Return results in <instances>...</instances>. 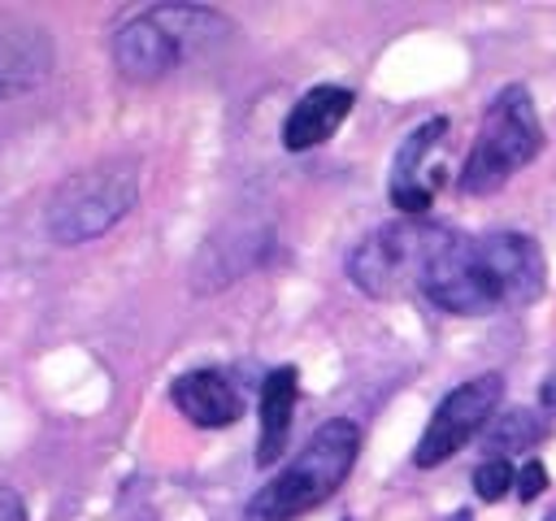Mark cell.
<instances>
[{
    "label": "cell",
    "mask_w": 556,
    "mask_h": 521,
    "mask_svg": "<svg viewBox=\"0 0 556 521\" xmlns=\"http://www.w3.org/2000/svg\"><path fill=\"white\" fill-rule=\"evenodd\" d=\"M52 56H48V43L39 30H0V104L4 100H17L26 91H35L48 74Z\"/></svg>",
    "instance_id": "12"
},
{
    "label": "cell",
    "mask_w": 556,
    "mask_h": 521,
    "mask_svg": "<svg viewBox=\"0 0 556 521\" xmlns=\"http://www.w3.org/2000/svg\"><path fill=\"white\" fill-rule=\"evenodd\" d=\"M543 486H547V469H543V460H526L521 473H517V495H521V499H539Z\"/></svg>",
    "instance_id": "16"
},
{
    "label": "cell",
    "mask_w": 556,
    "mask_h": 521,
    "mask_svg": "<svg viewBox=\"0 0 556 521\" xmlns=\"http://www.w3.org/2000/svg\"><path fill=\"white\" fill-rule=\"evenodd\" d=\"M0 521H26V504L4 486H0Z\"/></svg>",
    "instance_id": "17"
},
{
    "label": "cell",
    "mask_w": 556,
    "mask_h": 521,
    "mask_svg": "<svg viewBox=\"0 0 556 521\" xmlns=\"http://www.w3.org/2000/svg\"><path fill=\"white\" fill-rule=\"evenodd\" d=\"M539 399H543V408H556V365H552V373L543 378V391H539Z\"/></svg>",
    "instance_id": "18"
},
{
    "label": "cell",
    "mask_w": 556,
    "mask_h": 521,
    "mask_svg": "<svg viewBox=\"0 0 556 521\" xmlns=\"http://www.w3.org/2000/svg\"><path fill=\"white\" fill-rule=\"evenodd\" d=\"M443 226H426V221H387L374 234H365L352 256H348V278L365 291V295H395L404 287H417L421 265L430 256V247L439 243Z\"/></svg>",
    "instance_id": "4"
},
{
    "label": "cell",
    "mask_w": 556,
    "mask_h": 521,
    "mask_svg": "<svg viewBox=\"0 0 556 521\" xmlns=\"http://www.w3.org/2000/svg\"><path fill=\"white\" fill-rule=\"evenodd\" d=\"M148 17L178 43L182 56L204 52V48H213V43H226L230 30H235L222 13H213V9H195V4H156V9H148Z\"/></svg>",
    "instance_id": "13"
},
{
    "label": "cell",
    "mask_w": 556,
    "mask_h": 521,
    "mask_svg": "<svg viewBox=\"0 0 556 521\" xmlns=\"http://www.w3.org/2000/svg\"><path fill=\"white\" fill-rule=\"evenodd\" d=\"M500 395H504V378H500V373H482V378H469V382H460L456 391H447V395L439 399V408L430 412L421 439H417L413 465H417V469H434V465H443L447 456H456V452L491 421Z\"/></svg>",
    "instance_id": "5"
},
{
    "label": "cell",
    "mask_w": 556,
    "mask_h": 521,
    "mask_svg": "<svg viewBox=\"0 0 556 521\" xmlns=\"http://www.w3.org/2000/svg\"><path fill=\"white\" fill-rule=\"evenodd\" d=\"M356 452H361V430L348 417L317 425L313 439L300 447V456L248 499V521H295L313 512L343 486V478L356 465Z\"/></svg>",
    "instance_id": "1"
},
{
    "label": "cell",
    "mask_w": 556,
    "mask_h": 521,
    "mask_svg": "<svg viewBox=\"0 0 556 521\" xmlns=\"http://www.w3.org/2000/svg\"><path fill=\"white\" fill-rule=\"evenodd\" d=\"M113 61H117V69L126 78L148 82V78L169 74L182 61V52H178V43L148 13H139L126 26H117V35H113Z\"/></svg>",
    "instance_id": "9"
},
{
    "label": "cell",
    "mask_w": 556,
    "mask_h": 521,
    "mask_svg": "<svg viewBox=\"0 0 556 521\" xmlns=\"http://www.w3.org/2000/svg\"><path fill=\"white\" fill-rule=\"evenodd\" d=\"M300 395V373L291 365H278L261 382V439H256V465H274L291 434V408Z\"/></svg>",
    "instance_id": "11"
},
{
    "label": "cell",
    "mask_w": 556,
    "mask_h": 521,
    "mask_svg": "<svg viewBox=\"0 0 556 521\" xmlns=\"http://www.w3.org/2000/svg\"><path fill=\"white\" fill-rule=\"evenodd\" d=\"M482 252H486V265H491V278H495L504 304L539 300V291L547 282V265L530 234H517V230L482 234Z\"/></svg>",
    "instance_id": "6"
},
{
    "label": "cell",
    "mask_w": 556,
    "mask_h": 521,
    "mask_svg": "<svg viewBox=\"0 0 556 521\" xmlns=\"http://www.w3.org/2000/svg\"><path fill=\"white\" fill-rule=\"evenodd\" d=\"M169 399H174V408H178L187 421H195V425H204V430H222V425H235V421L243 417L239 391H235V386L226 382V373H217V369H191V373L174 378Z\"/></svg>",
    "instance_id": "8"
},
{
    "label": "cell",
    "mask_w": 556,
    "mask_h": 521,
    "mask_svg": "<svg viewBox=\"0 0 556 521\" xmlns=\"http://www.w3.org/2000/svg\"><path fill=\"white\" fill-rule=\"evenodd\" d=\"M139 200V174L130 161L91 165L56 187L48 200V234L56 243H87L113 230Z\"/></svg>",
    "instance_id": "3"
},
{
    "label": "cell",
    "mask_w": 556,
    "mask_h": 521,
    "mask_svg": "<svg viewBox=\"0 0 556 521\" xmlns=\"http://www.w3.org/2000/svg\"><path fill=\"white\" fill-rule=\"evenodd\" d=\"M447 135V117H430V122H421L404 143H400V152H395V165H391V204L400 208V213H408V217H421L426 208H430V200H434V191L421 182V161H426V152L439 143Z\"/></svg>",
    "instance_id": "10"
},
{
    "label": "cell",
    "mask_w": 556,
    "mask_h": 521,
    "mask_svg": "<svg viewBox=\"0 0 556 521\" xmlns=\"http://www.w3.org/2000/svg\"><path fill=\"white\" fill-rule=\"evenodd\" d=\"M348 113H352V91L348 87L321 82V87L304 91L295 100V109L287 113V122H282V148L287 152H308V148L326 143L343 126Z\"/></svg>",
    "instance_id": "7"
},
{
    "label": "cell",
    "mask_w": 556,
    "mask_h": 521,
    "mask_svg": "<svg viewBox=\"0 0 556 521\" xmlns=\"http://www.w3.org/2000/svg\"><path fill=\"white\" fill-rule=\"evenodd\" d=\"M543 148V126L534 113V100L526 87H504L495 91V100L482 113L478 139L465 156L460 169V191L465 195H491L495 187H504L521 165H530Z\"/></svg>",
    "instance_id": "2"
},
{
    "label": "cell",
    "mask_w": 556,
    "mask_h": 521,
    "mask_svg": "<svg viewBox=\"0 0 556 521\" xmlns=\"http://www.w3.org/2000/svg\"><path fill=\"white\" fill-rule=\"evenodd\" d=\"M543 439V421L530 408H508L486 425V452H521Z\"/></svg>",
    "instance_id": "14"
},
{
    "label": "cell",
    "mask_w": 556,
    "mask_h": 521,
    "mask_svg": "<svg viewBox=\"0 0 556 521\" xmlns=\"http://www.w3.org/2000/svg\"><path fill=\"white\" fill-rule=\"evenodd\" d=\"M452 521H469V512H456V517H452Z\"/></svg>",
    "instance_id": "19"
},
{
    "label": "cell",
    "mask_w": 556,
    "mask_h": 521,
    "mask_svg": "<svg viewBox=\"0 0 556 521\" xmlns=\"http://www.w3.org/2000/svg\"><path fill=\"white\" fill-rule=\"evenodd\" d=\"M508 486H517V469H513L504 456H491V460H482V465L473 469V491H478V499L495 504V499L508 495Z\"/></svg>",
    "instance_id": "15"
}]
</instances>
